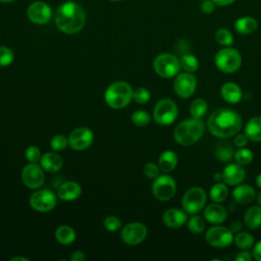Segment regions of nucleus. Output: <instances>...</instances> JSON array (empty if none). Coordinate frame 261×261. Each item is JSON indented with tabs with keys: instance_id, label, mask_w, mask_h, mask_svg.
Wrapping results in <instances>:
<instances>
[{
	"instance_id": "nucleus-43",
	"label": "nucleus",
	"mask_w": 261,
	"mask_h": 261,
	"mask_svg": "<svg viewBox=\"0 0 261 261\" xmlns=\"http://www.w3.org/2000/svg\"><path fill=\"white\" fill-rule=\"evenodd\" d=\"M159 170H160L159 166H158L157 164L153 163V162H148V163H146V164L144 165V167H143V172H144V174H145L147 177L152 178V179L156 178V177L159 175Z\"/></svg>"
},
{
	"instance_id": "nucleus-41",
	"label": "nucleus",
	"mask_w": 261,
	"mask_h": 261,
	"mask_svg": "<svg viewBox=\"0 0 261 261\" xmlns=\"http://www.w3.org/2000/svg\"><path fill=\"white\" fill-rule=\"evenodd\" d=\"M24 155H25L27 160L29 162H31V163H37L41 159V157H42L40 149L37 146H34V145L29 146L25 149Z\"/></svg>"
},
{
	"instance_id": "nucleus-3",
	"label": "nucleus",
	"mask_w": 261,
	"mask_h": 261,
	"mask_svg": "<svg viewBox=\"0 0 261 261\" xmlns=\"http://www.w3.org/2000/svg\"><path fill=\"white\" fill-rule=\"evenodd\" d=\"M204 134V123L199 118H190L179 122L173 132L175 142L188 147L197 143Z\"/></svg>"
},
{
	"instance_id": "nucleus-23",
	"label": "nucleus",
	"mask_w": 261,
	"mask_h": 261,
	"mask_svg": "<svg viewBox=\"0 0 261 261\" xmlns=\"http://www.w3.org/2000/svg\"><path fill=\"white\" fill-rule=\"evenodd\" d=\"M40 163L44 170L48 172H56L62 167L63 160L58 154L54 152H47L42 155Z\"/></svg>"
},
{
	"instance_id": "nucleus-35",
	"label": "nucleus",
	"mask_w": 261,
	"mask_h": 261,
	"mask_svg": "<svg viewBox=\"0 0 261 261\" xmlns=\"http://www.w3.org/2000/svg\"><path fill=\"white\" fill-rule=\"evenodd\" d=\"M205 226H206L205 218L200 215L192 214V216L188 220V228L193 233L203 232L205 229Z\"/></svg>"
},
{
	"instance_id": "nucleus-32",
	"label": "nucleus",
	"mask_w": 261,
	"mask_h": 261,
	"mask_svg": "<svg viewBox=\"0 0 261 261\" xmlns=\"http://www.w3.org/2000/svg\"><path fill=\"white\" fill-rule=\"evenodd\" d=\"M214 39L216 43L223 47H230L233 44V35L231 32L225 28H220L215 32Z\"/></svg>"
},
{
	"instance_id": "nucleus-28",
	"label": "nucleus",
	"mask_w": 261,
	"mask_h": 261,
	"mask_svg": "<svg viewBox=\"0 0 261 261\" xmlns=\"http://www.w3.org/2000/svg\"><path fill=\"white\" fill-rule=\"evenodd\" d=\"M228 196V188L225 182H216L213 185L209 191V198L212 202L222 203L226 200Z\"/></svg>"
},
{
	"instance_id": "nucleus-20",
	"label": "nucleus",
	"mask_w": 261,
	"mask_h": 261,
	"mask_svg": "<svg viewBox=\"0 0 261 261\" xmlns=\"http://www.w3.org/2000/svg\"><path fill=\"white\" fill-rule=\"evenodd\" d=\"M233 200L241 205H248L256 199V192L250 185H238L232 191Z\"/></svg>"
},
{
	"instance_id": "nucleus-42",
	"label": "nucleus",
	"mask_w": 261,
	"mask_h": 261,
	"mask_svg": "<svg viewBox=\"0 0 261 261\" xmlns=\"http://www.w3.org/2000/svg\"><path fill=\"white\" fill-rule=\"evenodd\" d=\"M104 226H105L106 230L113 232V231H116L117 229L120 228L121 222H120V219L118 217L110 215V216H107L104 219Z\"/></svg>"
},
{
	"instance_id": "nucleus-9",
	"label": "nucleus",
	"mask_w": 261,
	"mask_h": 261,
	"mask_svg": "<svg viewBox=\"0 0 261 261\" xmlns=\"http://www.w3.org/2000/svg\"><path fill=\"white\" fill-rule=\"evenodd\" d=\"M233 232L225 226L220 224H215L207 229L205 233V240L213 248L223 249L231 245L233 242Z\"/></svg>"
},
{
	"instance_id": "nucleus-36",
	"label": "nucleus",
	"mask_w": 261,
	"mask_h": 261,
	"mask_svg": "<svg viewBox=\"0 0 261 261\" xmlns=\"http://www.w3.org/2000/svg\"><path fill=\"white\" fill-rule=\"evenodd\" d=\"M233 158L236 159L237 163L245 166V165H249L252 161H253V152L245 147L239 148L237 151H234V155Z\"/></svg>"
},
{
	"instance_id": "nucleus-8",
	"label": "nucleus",
	"mask_w": 261,
	"mask_h": 261,
	"mask_svg": "<svg viewBox=\"0 0 261 261\" xmlns=\"http://www.w3.org/2000/svg\"><path fill=\"white\" fill-rule=\"evenodd\" d=\"M178 108L174 101L168 98L159 100L153 109V118L160 125H169L177 118Z\"/></svg>"
},
{
	"instance_id": "nucleus-2",
	"label": "nucleus",
	"mask_w": 261,
	"mask_h": 261,
	"mask_svg": "<svg viewBox=\"0 0 261 261\" xmlns=\"http://www.w3.org/2000/svg\"><path fill=\"white\" fill-rule=\"evenodd\" d=\"M54 20L56 27L64 34H75L80 32L86 22V12L76 2L67 1L62 3L55 12Z\"/></svg>"
},
{
	"instance_id": "nucleus-52",
	"label": "nucleus",
	"mask_w": 261,
	"mask_h": 261,
	"mask_svg": "<svg viewBox=\"0 0 261 261\" xmlns=\"http://www.w3.org/2000/svg\"><path fill=\"white\" fill-rule=\"evenodd\" d=\"M256 185H257L258 188L261 189V173H259L256 177Z\"/></svg>"
},
{
	"instance_id": "nucleus-19",
	"label": "nucleus",
	"mask_w": 261,
	"mask_h": 261,
	"mask_svg": "<svg viewBox=\"0 0 261 261\" xmlns=\"http://www.w3.org/2000/svg\"><path fill=\"white\" fill-rule=\"evenodd\" d=\"M162 220L170 228H179L188 221L187 212L177 208H170L163 213Z\"/></svg>"
},
{
	"instance_id": "nucleus-40",
	"label": "nucleus",
	"mask_w": 261,
	"mask_h": 261,
	"mask_svg": "<svg viewBox=\"0 0 261 261\" xmlns=\"http://www.w3.org/2000/svg\"><path fill=\"white\" fill-rule=\"evenodd\" d=\"M150 92L146 88L140 87L134 91L133 99L139 104H145L150 100Z\"/></svg>"
},
{
	"instance_id": "nucleus-25",
	"label": "nucleus",
	"mask_w": 261,
	"mask_h": 261,
	"mask_svg": "<svg viewBox=\"0 0 261 261\" xmlns=\"http://www.w3.org/2000/svg\"><path fill=\"white\" fill-rule=\"evenodd\" d=\"M245 225L249 229H257L261 226V206L253 205L244 214Z\"/></svg>"
},
{
	"instance_id": "nucleus-24",
	"label": "nucleus",
	"mask_w": 261,
	"mask_h": 261,
	"mask_svg": "<svg viewBox=\"0 0 261 261\" xmlns=\"http://www.w3.org/2000/svg\"><path fill=\"white\" fill-rule=\"evenodd\" d=\"M233 28L240 35H250L258 28V21L252 16H242L236 19Z\"/></svg>"
},
{
	"instance_id": "nucleus-39",
	"label": "nucleus",
	"mask_w": 261,
	"mask_h": 261,
	"mask_svg": "<svg viewBox=\"0 0 261 261\" xmlns=\"http://www.w3.org/2000/svg\"><path fill=\"white\" fill-rule=\"evenodd\" d=\"M68 139L63 135H56L50 141V146L55 151H62L68 145Z\"/></svg>"
},
{
	"instance_id": "nucleus-55",
	"label": "nucleus",
	"mask_w": 261,
	"mask_h": 261,
	"mask_svg": "<svg viewBox=\"0 0 261 261\" xmlns=\"http://www.w3.org/2000/svg\"><path fill=\"white\" fill-rule=\"evenodd\" d=\"M15 0H0L1 3H9V2H13Z\"/></svg>"
},
{
	"instance_id": "nucleus-14",
	"label": "nucleus",
	"mask_w": 261,
	"mask_h": 261,
	"mask_svg": "<svg viewBox=\"0 0 261 261\" xmlns=\"http://www.w3.org/2000/svg\"><path fill=\"white\" fill-rule=\"evenodd\" d=\"M21 179L30 189L41 188L45 181V174L42 166H39L37 163L25 165L21 171Z\"/></svg>"
},
{
	"instance_id": "nucleus-15",
	"label": "nucleus",
	"mask_w": 261,
	"mask_h": 261,
	"mask_svg": "<svg viewBox=\"0 0 261 261\" xmlns=\"http://www.w3.org/2000/svg\"><path fill=\"white\" fill-rule=\"evenodd\" d=\"M94 135L88 127L81 126L74 128L68 137L69 146L76 151H83L88 149L93 143Z\"/></svg>"
},
{
	"instance_id": "nucleus-31",
	"label": "nucleus",
	"mask_w": 261,
	"mask_h": 261,
	"mask_svg": "<svg viewBox=\"0 0 261 261\" xmlns=\"http://www.w3.org/2000/svg\"><path fill=\"white\" fill-rule=\"evenodd\" d=\"M236 246L241 250H248L254 246V238L250 232L239 231L233 236Z\"/></svg>"
},
{
	"instance_id": "nucleus-50",
	"label": "nucleus",
	"mask_w": 261,
	"mask_h": 261,
	"mask_svg": "<svg viewBox=\"0 0 261 261\" xmlns=\"http://www.w3.org/2000/svg\"><path fill=\"white\" fill-rule=\"evenodd\" d=\"M213 3L216 5V6H228L230 4H232L236 0H212Z\"/></svg>"
},
{
	"instance_id": "nucleus-46",
	"label": "nucleus",
	"mask_w": 261,
	"mask_h": 261,
	"mask_svg": "<svg viewBox=\"0 0 261 261\" xmlns=\"http://www.w3.org/2000/svg\"><path fill=\"white\" fill-rule=\"evenodd\" d=\"M252 254L248 251V250H243V251H241V252H239L237 255H236V257H234V259L237 260V261H251L252 260Z\"/></svg>"
},
{
	"instance_id": "nucleus-11",
	"label": "nucleus",
	"mask_w": 261,
	"mask_h": 261,
	"mask_svg": "<svg viewBox=\"0 0 261 261\" xmlns=\"http://www.w3.org/2000/svg\"><path fill=\"white\" fill-rule=\"evenodd\" d=\"M57 199L55 194L47 189L38 190L30 197L31 207L38 212L51 211L56 205Z\"/></svg>"
},
{
	"instance_id": "nucleus-27",
	"label": "nucleus",
	"mask_w": 261,
	"mask_h": 261,
	"mask_svg": "<svg viewBox=\"0 0 261 261\" xmlns=\"http://www.w3.org/2000/svg\"><path fill=\"white\" fill-rule=\"evenodd\" d=\"M245 134L250 141L261 142V116H254L245 125Z\"/></svg>"
},
{
	"instance_id": "nucleus-7",
	"label": "nucleus",
	"mask_w": 261,
	"mask_h": 261,
	"mask_svg": "<svg viewBox=\"0 0 261 261\" xmlns=\"http://www.w3.org/2000/svg\"><path fill=\"white\" fill-rule=\"evenodd\" d=\"M207 195L201 187H192L187 190L181 198V207L187 214H197L204 209Z\"/></svg>"
},
{
	"instance_id": "nucleus-21",
	"label": "nucleus",
	"mask_w": 261,
	"mask_h": 261,
	"mask_svg": "<svg viewBox=\"0 0 261 261\" xmlns=\"http://www.w3.org/2000/svg\"><path fill=\"white\" fill-rule=\"evenodd\" d=\"M220 95L222 99L229 104H237L239 103L243 98V92L239 85L227 82L224 83L220 88Z\"/></svg>"
},
{
	"instance_id": "nucleus-54",
	"label": "nucleus",
	"mask_w": 261,
	"mask_h": 261,
	"mask_svg": "<svg viewBox=\"0 0 261 261\" xmlns=\"http://www.w3.org/2000/svg\"><path fill=\"white\" fill-rule=\"evenodd\" d=\"M11 261H16V260H22V261H28L27 258H23V257H14V258H11L10 259Z\"/></svg>"
},
{
	"instance_id": "nucleus-10",
	"label": "nucleus",
	"mask_w": 261,
	"mask_h": 261,
	"mask_svg": "<svg viewBox=\"0 0 261 261\" xmlns=\"http://www.w3.org/2000/svg\"><path fill=\"white\" fill-rule=\"evenodd\" d=\"M176 192V184L169 174L158 175L152 184V193L159 201L170 200Z\"/></svg>"
},
{
	"instance_id": "nucleus-30",
	"label": "nucleus",
	"mask_w": 261,
	"mask_h": 261,
	"mask_svg": "<svg viewBox=\"0 0 261 261\" xmlns=\"http://www.w3.org/2000/svg\"><path fill=\"white\" fill-rule=\"evenodd\" d=\"M208 111V104L202 98H196L190 105V113L194 118L201 119Z\"/></svg>"
},
{
	"instance_id": "nucleus-56",
	"label": "nucleus",
	"mask_w": 261,
	"mask_h": 261,
	"mask_svg": "<svg viewBox=\"0 0 261 261\" xmlns=\"http://www.w3.org/2000/svg\"><path fill=\"white\" fill-rule=\"evenodd\" d=\"M110 1H120V0H110Z\"/></svg>"
},
{
	"instance_id": "nucleus-38",
	"label": "nucleus",
	"mask_w": 261,
	"mask_h": 261,
	"mask_svg": "<svg viewBox=\"0 0 261 261\" xmlns=\"http://www.w3.org/2000/svg\"><path fill=\"white\" fill-rule=\"evenodd\" d=\"M14 60L13 51L5 46H0V66H8Z\"/></svg>"
},
{
	"instance_id": "nucleus-47",
	"label": "nucleus",
	"mask_w": 261,
	"mask_h": 261,
	"mask_svg": "<svg viewBox=\"0 0 261 261\" xmlns=\"http://www.w3.org/2000/svg\"><path fill=\"white\" fill-rule=\"evenodd\" d=\"M252 256L257 261H261V241H258L256 244H254Z\"/></svg>"
},
{
	"instance_id": "nucleus-4",
	"label": "nucleus",
	"mask_w": 261,
	"mask_h": 261,
	"mask_svg": "<svg viewBox=\"0 0 261 261\" xmlns=\"http://www.w3.org/2000/svg\"><path fill=\"white\" fill-rule=\"evenodd\" d=\"M134 90L126 82L118 81L109 85L104 98L107 105L113 109H122L133 100Z\"/></svg>"
},
{
	"instance_id": "nucleus-26",
	"label": "nucleus",
	"mask_w": 261,
	"mask_h": 261,
	"mask_svg": "<svg viewBox=\"0 0 261 261\" xmlns=\"http://www.w3.org/2000/svg\"><path fill=\"white\" fill-rule=\"evenodd\" d=\"M177 155L175 152L171 150H166L161 153V155L158 158V166L161 171L168 173L172 171L176 165H177Z\"/></svg>"
},
{
	"instance_id": "nucleus-18",
	"label": "nucleus",
	"mask_w": 261,
	"mask_h": 261,
	"mask_svg": "<svg viewBox=\"0 0 261 261\" xmlns=\"http://www.w3.org/2000/svg\"><path fill=\"white\" fill-rule=\"evenodd\" d=\"M204 218L209 223L221 224L227 218V211L220 203L213 202V204H209L205 207Z\"/></svg>"
},
{
	"instance_id": "nucleus-44",
	"label": "nucleus",
	"mask_w": 261,
	"mask_h": 261,
	"mask_svg": "<svg viewBox=\"0 0 261 261\" xmlns=\"http://www.w3.org/2000/svg\"><path fill=\"white\" fill-rule=\"evenodd\" d=\"M248 141L249 139L246 134H237L233 139V145L238 148H242L248 144Z\"/></svg>"
},
{
	"instance_id": "nucleus-49",
	"label": "nucleus",
	"mask_w": 261,
	"mask_h": 261,
	"mask_svg": "<svg viewBox=\"0 0 261 261\" xmlns=\"http://www.w3.org/2000/svg\"><path fill=\"white\" fill-rule=\"evenodd\" d=\"M229 229L234 233L241 231L242 229V222L240 220H233L231 223H230V226H229Z\"/></svg>"
},
{
	"instance_id": "nucleus-29",
	"label": "nucleus",
	"mask_w": 261,
	"mask_h": 261,
	"mask_svg": "<svg viewBox=\"0 0 261 261\" xmlns=\"http://www.w3.org/2000/svg\"><path fill=\"white\" fill-rule=\"evenodd\" d=\"M56 240L62 245H69L75 240V231L69 225H60L55 230Z\"/></svg>"
},
{
	"instance_id": "nucleus-34",
	"label": "nucleus",
	"mask_w": 261,
	"mask_h": 261,
	"mask_svg": "<svg viewBox=\"0 0 261 261\" xmlns=\"http://www.w3.org/2000/svg\"><path fill=\"white\" fill-rule=\"evenodd\" d=\"M234 150L228 144H221L218 145L215 149V157L217 160L221 162H228L233 158Z\"/></svg>"
},
{
	"instance_id": "nucleus-6",
	"label": "nucleus",
	"mask_w": 261,
	"mask_h": 261,
	"mask_svg": "<svg viewBox=\"0 0 261 261\" xmlns=\"http://www.w3.org/2000/svg\"><path fill=\"white\" fill-rule=\"evenodd\" d=\"M153 68L158 75L164 79H170L179 73L181 66L179 59L175 55L162 53L155 57L153 61Z\"/></svg>"
},
{
	"instance_id": "nucleus-16",
	"label": "nucleus",
	"mask_w": 261,
	"mask_h": 261,
	"mask_svg": "<svg viewBox=\"0 0 261 261\" xmlns=\"http://www.w3.org/2000/svg\"><path fill=\"white\" fill-rule=\"evenodd\" d=\"M29 19L36 24H45L49 22L52 17L51 7L43 1L33 2L27 10Z\"/></svg>"
},
{
	"instance_id": "nucleus-45",
	"label": "nucleus",
	"mask_w": 261,
	"mask_h": 261,
	"mask_svg": "<svg viewBox=\"0 0 261 261\" xmlns=\"http://www.w3.org/2000/svg\"><path fill=\"white\" fill-rule=\"evenodd\" d=\"M215 4L213 3L212 0H204L201 4V10L204 12V13H212L215 9Z\"/></svg>"
},
{
	"instance_id": "nucleus-37",
	"label": "nucleus",
	"mask_w": 261,
	"mask_h": 261,
	"mask_svg": "<svg viewBox=\"0 0 261 261\" xmlns=\"http://www.w3.org/2000/svg\"><path fill=\"white\" fill-rule=\"evenodd\" d=\"M151 120L150 114L145 110H137L132 114V121L137 126H145Z\"/></svg>"
},
{
	"instance_id": "nucleus-12",
	"label": "nucleus",
	"mask_w": 261,
	"mask_h": 261,
	"mask_svg": "<svg viewBox=\"0 0 261 261\" xmlns=\"http://www.w3.org/2000/svg\"><path fill=\"white\" fill-rule=\"evenodd\" d=\"M197 88V79L196 76L191 72H182L178 73L175 76V80L173 82V90L175 94L182 98L187 99L191 97Z\"/></svg>"
},
{
	"instance_id": "nucleus-33",
	"label": "nucleus",
	"mask_w": 261,
	"mask_h": 261,
	"mask_svg": "<svg viewBox=\"0 0 261 261\" xmlns=\"http://www.w3.org/2000/svg\"><path fill=\"white\" fill-rule=\"evenodd\" d=\"M179 62H180V66L181 68L187 71V72H191V73H194L198 70L199 68V60L198 58L193 55V54H184L180 59H179Z\"/></svg>"
},
{
	"instance_id": "nucleus-1",
	"label": "nucleus",
	"mask_w": 261,
	"mask_h": 261,
	"mask_svg": "<svg viewBox=\"0 0 261 261\" xmlns=\"http://www.w3.org/2000/svg\"><path fill=\"white\" fill-rule=\"evenodd\" d=\"M243 126L241 115L228 108H220L212 112L207 120V128L211 135L217 138L234 137Z\"/></svg>"
},
{
	"instance_id": "nucleus-22",
	"label": "nucleus",
	"mask_w": 261,
	"mask_h": 261,
	"mask_svg": "<svg viewBox=\"0 0 261 261\" xmlns=\"http://www.w3.org/2000/svg\"><path fill=\"white\" fill-rule=\"evenodd\" d=\"M82 194V188L80 184L75 181H65L59 186L57 190V196L64 201H72L77 199Z\"/></svg>"
},
{
	"instance_id": "nucleus-17",
	"label": "nucleus",
	"mask_w": 261,
	"mask_h": 261,
	"mask_svg": "<svg viewBox=\"0 0 261 261\" xmlns=\"http://www.w3.org/2000/svg\"><path fill=\"white\" fill-rule=\"evenodd\" d=\"M246 177V170L239 163L227 164L222 171V180L228 186H238Z\"/></svg>"
},
{
	"instance_id": "nucleus-13",
	"label": "nucleus",
	"mask_w": 261,
	"mask_h": 261,
	"mask_svg": "<svg viewBox=\"0 0 261 261\" xmlns=\"http://www.w3.org/2000/svg\"><path fill=\"white\" fill-rule=\"evenodd\" d=\"M148 229L145 224L141 222H130L123 226L120 236L122 241L129 246L141 244L147 238Z\"/></svg>"
},
{
	"instance_id": "nucleus-48",
	"label": "nucleus",
	"mask_w": 261,
	"mask_h": 261,
	"mask_svg": "<svg viewBox=\"0 0 261 261\" xmlns=\"http://www.w3.org/2000/svg\"><path fill=\"white\" fill-rule=\"evenodd\" d=\"M85 259H86V255L82 251H74L70 256L71 261H83Z\"/></svg>"
},
{
	"instance_id": "nucleus-53",
	"label": "nucleus",
	"mask_w": 261,
	"mask_h": 261,
	"mask_svg": "<svg viewBox=\"0 0 261 261\" xmlns=\"http://www.w3.org/2000/svg\"><path fill=\"white\" fill-rule=\"evenodd\" d=\"M256 200H257L258 205L261 206V191L258 194H256Z\"/></svg>"
},
{
	"instance_id": "nucleus-5",
	"label": "nucleus",
	"mask_w": 261,
	"mask_h": 261,
	"mask_svg": "<svg viewBox=\"0 0 261 261\" xmlns=\"http://www.w3.org/2000/svg\"><path fill=\"white\" fill-rule=\"evenodd\" d=\"M214 62L218 70L223 73H233L242 65V56L238 49L223 47L218 50L214 56Z\"/></svg>"
},
{
	"instance_id": "nucleus-51",
	"label": "nucleus",
	"mask_w": 261,
	"mask_h": 261,
	"mask_svg": "<svg viewBox=\"0 0 261 261\" xmlns=\"http://www.w3.org/2000/svg\"><path fill=\"white\" fill-rule=\"evenodd\" d=\"M213 178L216 182H219L222 180V172H215L213 175Z\"/></svg>"
}]
</instances>
